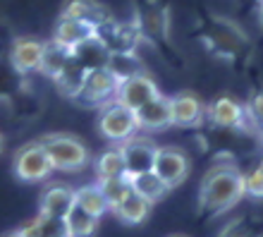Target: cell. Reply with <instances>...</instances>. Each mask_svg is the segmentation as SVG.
Here are the masks:
<instances>
[{"mask_svg": "<svg viewBox=\"0 0 263 237\" xmlns=\"http://www.w3.org/2000/svg\"><path fill=\"white\" fill-rule=\"evenodd\" d=\"M74 204L79 206V209H84L86 213H91V216L101 218L103 213H108V204H105L103 199V192H101V187H98L96 182L93 185H84V187H77L74 189Z\"/></svg>", "mask_w": 263, "mask_h": 237, "instance_id": "obj_23", "label": "cell"}, {"mask_svg": "<svg viewBox=\"0 0 263 237\" xmlns=\"http://www.w3.org/2000/svg\"><path fill=\"white\" fill-rule=\"evenodd\" d=\"M69 58H72V53H69V48H63V46H58L55 41H46V48H43V60H41V70L46 77H50L53 82H55L58 77H60V72L67 67Z\"/></svg>", "mask_w": 263, "mask_h": 237, "instance_id": "obj_22", "label": "cell"}, {"mask_svg": "<svg viewBox=\"0 0 263 237\" xmlns=\"http://www.w3.org/2000/svg\"><path fill=\"white\" fill-rule=\"evenodd\" d=\"M151 211H153L151 202H146V199H141L139 194L132 192V194L127 196V199H122L115 209H110V213L125 225H141L148 221Z\"/></svg>", "mask_w": 263, "mask_h": 237, "instance_id": "obj_18", "label": "cell"}, {"mask_svg": "<svg viewBox=\"0 0 263 237\" xmlns=\"http://www.w3.org/2000/svg\"><path fill=\"white\" fill-rule=\"evenodd\" d=\"M63 17H69V20L84 22L89 24L91 29H103L108 22L112 20L110 12L105 10L98 0H65L63 3Z\"/></svg>", "mask_w": 263, "mask_h": 237, "instance_id": "obj_14", "label": "cell"}, {"mask_svg": "<svg viewBox=\"0 0 263 237\" xmlns=\"http://www.w3.org/2000/svg\"><path fill=\"white\" fill-rule=\"evenodd\" d=\"M244 115H247V127L251 132H261L263 130V89L251 94L249 101L244 103Z\"/></svg>", "mask_w": 263, "mask_h": 237, "instance_id": "obj_29", "label": "cell"}, {"mask_svg": "<svg viewBox=\"0 0 263 237\" xmlns=\"http://www.w3.org/2000/svg\"><path fill=\"white\" fill-rule=\"evenodd\" d=\"M137 113V127L141 132H163L173 127V108H170V96L153 98L151 103L141 105Z\"/></svg>", "mask_w": 263, "mask_h": 237, "instance_id": "obj_12", "label": "cell"}, {"mask_svg": "<svg viewBox=\"0 0 263 237\" xmlns=\"http://www.w3.org/2000/svg\"><path fill=\"white\" fill-rule=\"evenodd\" d=\"M65 225H67L69 237H93L98 232V218L79 209L77 204L65 218Z\"/></svg>", "mask_w": 263, "mask_h": 237, "instance_id": "obj_25", "label": "cell"}, {"mask_svg": "<svg viewBox=\"0 0 263 237\" xmlns=\"http://www.w3.org/2000/svg\"><path fill=\"white\" fill-rule=\"evenodd\" d=\"M69 53H72V58L82 65L84 70L105 67V65H108V58H110V50H108V46H105L103 39H101L98 34L89 36L86 41H82L79 46H74Z\"/></svg>", "mask_w": 263, "mask_h": 237, "instance_id": "obj_16", "label": "cell"}, {"mask_svg": "<svg viewBox=\"0 0 263 237\" xmlns=\"http://www.w3.org/2000/svg\"><path fill=\"white\" fill-rule=\"evenodd\" d=\"M167 237H187V235H167Z\"/></svg>", "mask_w": 263, "mask_h": 237, "instance_id": "obj_35", "label": "cell"}, {"mask_svg": "<svg viewBox=\"0 0 263 237\" xmlns=\"http://www.w3.org/2000/svg\"><path fill=\"white\" fill-rule=\"evenodd\" d=\"M244 180V196L254 202H263V158L254 160L247 170H242Z\"/></svg>", "mask_w": 263, "mask_h": 237, "instance_id": "obj_28", "label": "cell"}, {"mask_svg": "<svg viewBox=\"0 0 263 237\" xmlns=\"http://www.w3.org/2000/svg\"><path fill=\"white\" fill-rule=\"evenodd\" d=\"M256 10H258V22H261V27H263V0H258V3H256Z\"/></svg>", "mask_w": 263, "mask_h": 237, "instance_id": "obj_31", "label": "cell"}, {"mask_svg": "<svg viewBox=\"0 0 263 237\" xmlns=\"http://www.w3.org/2000/svg\"><path fill=\"white\" fill-rule=\"evenodd\" d=\"M120 79L112 75L108 67H96V70H86L82 91L74 98L79 105H89V108H101V105L110 103L118 96Z\"/></svg>", "mask_w": 263, "mask_h": 237, "instance_id": "obj_5", "label": "cell"}, {"mask_svg": "<svg viewBox=\"0 0 263 237\" xmlns=\"http://www.w3.org/2000/svg\"><path fill=\"white\" fill-rule=\"evenodd\" d=\"M96 185L103 192V199L108 204V209H115L122 199L132 194L129 177H112V180H96Z\"/></svg>", "mask_w": 263, "mask_h": 237, "instance_id": "obj_27", "label": "cell"}, {"mask_svg": "<svg viewBox=\"0 0 263 237\" xmlns=\"http://www.w3.org/2000/svg\"><path fill=\"white\" fill-rule=\"evenodd\" d=\"M206 43L218 58H237L247 46V34L230 20H215L206 31Z\"/></svg>", "mask_w": 263, "mask_h": 237, "instance_id": "obj_7", "label": "cell"}, {"mask_svg": "<svg viewBox=\"0 0 263 237\" xmlns=\"http://www.w3.org/2000/svg\"><path fill=\"white\" fill-rule=\"evenodd\" d=\"M43 48H46V41L36 39V36H17L10 46V65L20 75L39 72L43 60Z\"/></svg>", "mask_w": 263, "mask_h": 237, "instance_id": "obj_11", "label": "cell"}, {"mask_svg": "<svg viewBox=\"0 0 263 237\" xmlns=\"http://www.w3.org/2000/svg\"><path fill=\"white\" fill-rule=\"evenodd\" d=\"M84 77H86V70L77 63L74 58H69L67 67H65V70L60 72V77L55 79V86H58V91H60L63 96H67V98L74 101V98L79 96V91H82Z\"/></svg>", "mask_w": 263, "mask_h": 237, "instance_id": "obj_24", "label": "cell"}, {"mask_svg": "<svg viewBox=\"0 0 263 237\" xmlns=\"http://www.w3.org/2000/svg\"><path fill=\"white\" fill-rule=\"evenodd\" d=\"M93 168H96V180H112V177H127L125 158H122V151H120V147L105 149L103 154H101V156L96 158Z\"/></svg>", "mask_w": 263, "mask_h": 237, "instance_id": "obj_21", "label": "cell"}, {"mask_svg": "<svg viewBox=\"0 0 263 237\" xmlns=\"http://www.w3.org/2000/svg\"><path fill=\"white\" fill-rule=\"evenodd\" d=\"M20 232L24 237H69L63 218H53L46 213H39L36 218H31L27 225H22Z\"/></svg>", "mask_w": 263, "mask_h": 237, "instance_id": "obj_20", "label": "cell"}, {"mask_svg": "<svg viewBox=\"0 0 263 237\" xmlns=\"http://www.w3.org/2000/svg\"><path fill=\"white\" fill-rule=\"evenodd\" d=\"M158 96H160V89H158V84H156V79L151 75L141 72V75H134V77L120 82L115 101L125 103L132 111H139L141 105L151 103L153 98H158Z\"/></svg>", "mask_w": 263, "mask_h": 237, "instance_id": "obj_10", "label": "cell"}, {"mask_svg": "<svg viewBox=\"0 0 263 237\" xmlns=\"http://www.w3.org/2000/svg\"><path fill=\"white\" fill-rule=\"evenodd\" d=\"M3 149H5V137H3V132H0V154H3Z\"/></svg>", "mask_w": 263, "mask_h": 237, "instance_id": "obj_33", "label": "cell"}, {"mask_svg": "<svg viewBox=\"0 0 263 237\" xmlns=\"http://www.w3.org/2000/svg\"><path fill=\"white\" fill-rule=\"evenodd\" d=\"M120 151H122V158H125V170L127 177L132 175H141L153 170V163H156V154H158V144L146 137V134H134L127 141L118 144Z\"/></svg>", "mask_w": 263, "mask_h": 237, "instance_id": "obj_8", "label": "cell"}, {"mask_svg": "<svg viewBox=\"0 0 263 237\" xmlns=\"http://www.w3.org/2000/svg\"><path fill=\"white\" fill-rule=\"evenodd\" d=\"M96 34V29H91L89 24H84V22H77V20H69V17H58L55 22V29H53V36H50V41H55L58 46H63V48H74L79 46L82 41H86L89 36Z\"/></svg>", "mask_w": 263, "mask_h": 237, "instance_id": "obj_17", "label": "cell"}, {"mask_svg": "<svg viewBox=\"0 0 263 237\" xmlns=\"http://www.w3.org/2000/svg\"><path fill=\"white\" fill-rule=\"evenodd\" d=\"M261 232H263L261 225H256L249 218H235V221H230L222 228V232L218 237H261Z\"/></svg>", "mask_w": 263, "mask_h": 237, "instance_id": "obj_30", "label": "cell"}, {"mask_svg": "<svg viewBox=\"0 0 263 237\" xmlns=\"http://www.w3.org/2000/svg\"><path fill=\"white\" fill-rule=\"evenodd\" d=\"M244 199L242 168L235 158L220 156L213 160L199 182V211L203 216H222Z\"/></svg>", "mask_w": 263, "mask_h": 237, "instance_id": "obj_1", "label": "cell"}, {"mask_svg": "<svg viewBox=\"0 0 263 237\" xmlns=\"http://www.w3.org/2000/svg\"><path fill=\"white\" fill-rule=\"evenodd\" d=\"M3 237H24V235H22V232H20V228H17V230H10V232H5V235H3Z\"/></svg>", "mask_w": 263, "mask_h": 237, "instance_id": "obj_32", "label": "cell"}, {"mask_svg": "<svg viewBox=\"0 0 263 237\" xmlns=\"http://www.w3.org/2000/svg\"><path fill=\"white\" fill-rule=\"evenodd\" d=\"M173 108V127H196L206 118V105L194 91H180L170 96Z\"/></svg>", "mask_w": 263, "mask_h": 237, "instance_id": "obj_13", "label": "cell"}, {"mask_svg": "<svg viewBox=\"0 0 263 237\" xmlns=\"http://www.w3.org/2000/svg\"><path fill=\"white\" fill-rule=\"evenodd\" d=\"M206 118L218 130H249L244 103L232 96H218L215 101H211L206 105Z\"/></svg>", "mask_w": 263, "mask_h": 237, "instance_id": "obj_9", "label": "cell"}, {"mask_svg": "<svg viewBox=\"0 0 263 237\" xmlns=\"http://www.w3.org/2000/svg\"><path fill=\"white\" fill-rule=\"evenodd\" d=\"M129 185H132V192H134V194H139L141 199H146V202H151L153 206H156L158 202H163L165 194L170 192V189L165 187V182L160 180L153 170L141 173V175H132Z\"/></svg>", "mask_w": 263, "mask_h": 237, "instance_id": "obj_19", "label": "cell"}, {"mask_svg": "<svg viewBox=\"0 0 263 237\" xmlns=\"http://www.w3.org/2000/svg\"><path fill=\"white\" fill-rule=\"evenodd\" d=\"M74 209V189L67 185H48L41 194L39 213L53 218H67V213Z\"/></svg>", "mask_w": 263, "mask_h": 237, "instance_id": "obj_15", "label": "cell"}, {"mask_svg": "<svg viewBox=\"0 0 263 237\" xmlns=\"http://www.w3.org/2000/svg\"><path fill=\"white\" fill-rule=\"evenodd\" d=\"M153 173L165 182V187L173 192L180 185H184L192 173V160L189 156L177 147H158L156 163H153Z\"/></svg>", "mask_w": 263, "mask_h": 237, "instance_id": "obj_6", "label": "cell"}, {"mask_svg": "<svg viewBox=\"0 0 263 237\" xmlns=\"http://www.w3.org/2000/svg\"><path fill=\"white\" fill-rule=\"evenodd\" d=\"M98 132L103 134L112 144H122L129 137L139 132L137 127V113L127 108L120 101H110V103L101 105L98 111Z\"/></svg>", "mask_w": 263, "mask_h": 237, "instance_id": "obj_3", "label": "cell"}, {"mask_svg": "<svg viewBox=\"0 0 263 237\" xmlns=\"http://www.w3.org/2000/svg\"><path fill=\"white\" fill-rule=\"evenodd\" d=\"M105 67H108V70H110L120 82H125V79H129V77H134V75H141V72H144L141 60L137 58V53H110Z\"/></svg>", "mask_w": 263, "mask_h": 237, "instance_id": "obj_26", "label": "cell"}, {"mask_svg": "<svg viewBox=\"0 0 263 237\" xmlns=\"http://www.w3.org/2000/svg\"><path fill=\"white\" fill-rule=\"evenodd\" d=\"M41 147L48 156L53 170L60 173H79L89 166L91 154L89 149L84 147V141L77 134L69 132H50L46 137H41Z\"/></svg>", "mask_w": 263, "mask_h": 237, "instance_id": "obj_2", "label": "cell"}, {"mask_svg": "<svg viewBox=\"0 0 263 237\" xmlns=\"http://www.w3.org/2000/svg\"><path fill=\"white\" fill-rule=\"evenodd\" d=\"M12 173L20 182H46L53 175V166H50L48 156L43 151L41 141H27L24 147H20L12 156Z\"/></svg>", "mask_w": 263, "mask_h": 237, "instance_id": "obj_4", "label": "cell"}, {"mask_svg": "<svg viewBox=\"0 0 263 237\" xmlns=\"http://www.w3.org/2000/svg\"><path fill=\"white\" fill-rule=\"evenodd\" d=\"M256 137H258V139H261V141H263V130H261V132H258V134H256Z\"/></svg>", "mask_w": 263, "mask_h": 237, "instance_id": "obj_34", "label": "cell"}]
</instances>
